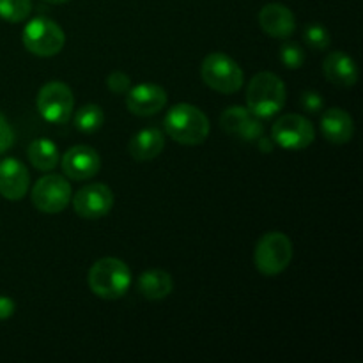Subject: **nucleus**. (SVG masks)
Here are the masks:
<instances>
[{
	"label": "nucleus",
	"instance_id": "1",
	"mask_svg": "<svg viewBox=\"0 0 363 363\" xmlns=\"http://www.w3.org/2000/svg\"><path fill=\"white\" fill-rule=\"evenodd\" d=\"M163 126L174 142L183 145L202 144L209 137V130H211L208 116L201 108L188 103L174 105L167 112Z\"/></svg>",
	"mask_w": 363,
	"mask_h": 363
},
{
	"label": "nucleus",
	"instance_id": "2",
	"mask_svg": "<svg viewBox=\"0 0 363 363\" xmlns=\"http://www.w3.org/2000/svg\"><path fill=\"white\" fill-rule=\"evenodd\" d=\"M286 84L272 71L257 73L247 87V108L259 119L277 116L286 105Z\"/></svg>",
	"mask_w": 363,
	"mask_h": 363
},
{
	"label": "nucleus",
	"instance_id": "3",
	"mask_svg": "<svg viewBox=\"0 0 363 363\" xmlns=\"http://www.w3.org/2000/svg\"><path fill=\"white\" fill-rule=\"evenodd\" d=\"M92 293L103 300H119L130 291L131 272L124 261L117 257H103L91 266L87 275Z\"/></svg>",
	"mask_w": 363,
	"mask_h": 363
},
{
	"label": "nucleus",
	"instance_id": "4",
	"mask_svg": "<svg viewBox=\"0 0 363 363\" xmlns=\"http://www.w3.org/2000/svg\"><path fill=\"white\" fill-rule=\"evenodd\" d=\"M293 241L284 233L273 230L264 234L255 245L254 262L259 273L264 277H277L289 268L293 261Z\"/></svg>",
	"mask_w": 363,
	"mask_h": 363
},
{
	"label": "nucleus",
	"instance_id": "5",
	"mask_svg": "<svg viewBox=\"0 0 363 363\" xmlns=\"http://www.w3.org/2000/svg\"><path fill=\"white\" fill-rule=\"evenodd\" d=\"M201 77L209 89L220 94H234L245 82L240 64L223 52H213L202 60Z\"/></svg>",
	"mask_w": 363,
	"mask_h": 363
},
{
	"label": "nucleus",
	"instance_id": "6",
	"mask_svg": "<svg viewBox=\"0 0 363 363\" xmlns=\"http://www.w3.org/2000/svg\"><path fill=\"white\" fill-rule=\"evenodd\" d=\"M21 41L32 55L55 57L66 45V34L57 21L39 16L25 25Z\"/></svg>",
	"mask_w": 363,
	"mask_h": 363
},
{
	"label": "nucleus",
	"instance_id": "7",
	"mask_svg": "<svg viewBox=\"0 0 363 363\" xmlns=\"http://www.w3.org/2000/svg\"><path fill=\"white\" fill-rule=\"evenodd\" d=\"M272 138L286 151H301L314 142L315 130L307 117L300 113H286L273 124Z\"/></svg>",
	"mask_w": 363,
	"mask_h": 363
},
{
	"label": "nucleus",
	"instance_id": "8",
	"mask_svg": "<svg viewBox=\"0 0 363 363\" xmlns=\"http://www.w3.org/2000/svg\"><path fill=\"white\" fill-rule=\"evenodd\" d=\"M35 105L43 119L52 124H64L69 121L74 108L73 91L62 82H48L39 91Z\"/></svg>",
	"mask_w": 363,
	"mask_h": 363
},
{
	"label": "nucleus",
	"instance_id": "9",
	"mask_svg": "<svg viewBox=\"0 0 363 363\" xmlns=\"http://www.w3.org/2000/svg\"><path fill=\"white\" fill-rule=\"evenodd\" d=\"M32 204L46 215L64 211L71 201V184L59 174L43 176L32 188Z\"/></svg>",
	"mask_w": 363,
	"mask_h": 363
},
{
	"label": "nucleus",
	"instance_id": "10",
	"mask_svg": "<svg viewBox=\"0 0 363 363\" xmlns=\"http://www.w3.org/2000/svg\"><path fill=\"white\" fill-rule=\"evenodd\" d=\"M113 208V194L106 184L91 183L82 186L73 197V209L85 220H98Z\"/></svg>",
	"mask_w": 363,
	"mask_h": 363
},
{
	"label": "nucleus",
	"instance_id": "11",
	"mask_svg": "<svg viewBox=\"0 0 363 363\" xmlns=\"http://www.w3.org/2000/svg\"><path fill=\"white\" fill-rule=\"evenodd\" d=\"M64 174L73 181H85L94 177L101 169V158L91 145H73L60 160Z\"/></svg>",
	"mask_w": 363,
	"mask_h": 363
},
{
	"label": "nucleus",
	"instance_id": "12",
	"mask_svg": "<svg viewBox=\"0 0 363 363\" xmlns=\"http://www.w3.org/2000/svg\"><path fill=\"white\" fill-rule=\"evenodd\" d=\"M220 126L223 128L225 133L245 142H255L261 135H264V126H262L261 119L245 106H229L220 116Z\"/></svg>",
	"mask_w": 363,
	"mask_h": 363
},
{
	"label": "nucleus",
	"instance_id": "13",
	"mask_svg": "<svg viewBox=\"0 0 363 363\" xmlns=\"http://www.w3.org/2000/svg\"><path fill=\"white\" fill-rule=\"evenodd\" d=\"M167 105V91L156 84H138L126 92V108L137 117H151Z\"/></svg>",
	"mask_w": 363,
	"mask_h": 363
},
{
	"label": "nucleus",
	"instance_id": "14",
	"mask_svg": "<svg viewBox=\"0 0 363 363\" xmlns=\"http://www.w3.org/2000/svg\"><path fill=\"white\" fill-rule=\"evenodd\" d=\"M30 176L20 160L4 158L0 162V195L7 201H21L27 195Z\"/></svg>",
	"mask_w": 363,
	"mask_h": 363
},
{
	"label": "nucleus",
	"instance_id": "15",
	"mask_svg": "<svg viewBox=\"0 0 363 363\" xmlns=\"http://www.w3.org/2000/svg\"><path fill=\"white\" fill-rule=\"evenodd\" d=\"M259 25L262 30L275 39H287L296 30V18L293 11L279 2L266 4L259 13Z\"/></svg>",
	"mask_w": 363,
	"mask_h": 363
},
{
	"label": "nucleus",
	"instance_id": "16",
	"mask_svg": "<svg viewBox=\"0 0 363 363\" xmlns=\"http://www.w3.org/2000/svg\"><path fill=\"white\" fill-rule=\"evenodd\" d=\"M323 73L330 84L344 89L353 87L360 77L354 59L344 53L342 50H337V52L326 55L325 62H323Z\"/></svg>",
	"mask_w": 363,
	"mask_h": 363
},
{
	"label": "nucleus",
	"instance_id": "17",
	"mask_svg": "<svg viewBox=\"0 0 363 363\" xmlns=\"http://www.w3.org/2000/svg\"><path fill=\"white\" fill-rule=\"evenodd\" d=\"M321 131L323 137L332 144H347L354 133L353 117L350 116V112L339 108V106L325 110L321 116Z\"/></svg>",
	"mask_w": 363,
	"mask_h": 363
},
{
	"label": "nucleus",
	"instance_id": "18",
	"mask_svg": "<svg viewBox=\"0 0 363 363\" xmlns=\"http://www.w3.org/2000/svg\"><path fill=\"white\" fill-rule=\"evenodd\" d=\"M165 149V135L158 128H144L131 137L128 151L137 162H151Z\"/></svg>",
	"mask_w": 363,
	"mask_h": 363
},
{
	"label": "nucleus",
	"instance_id": "19",
	"mask_svg": "<svg viewBox=\"0 0 363 363\" xmlns=\"http://www.w3.org/2000/svg\"><path fill=\"white\" fill-rule=\"evenodd\" d=\"M138 291L151 301L163 300L174 291V280L170 273L163 269H147L138 277Z\"/></svg>",
	"mask_w": 363,
	"mask_h": 363
},
{
	"label": "nucleus",
	"instance_id": "20",
	"mask_svg": "<svg viewBox=\"0 0 363 363\" xmlns=\"http://www.w3.org/2000/svg\"><path fill=\"white\" fill-rule=\"evenodd\" d=\"M27 156L34 169L41 170V172H50L59 163V147L55 142L48 140V138H38V140L30 142Z\"/></svg>",
	"mask_w": 363,
	"mask_h": 363
},
{
	"label": "nucleus",
	"instance_id": "21",
	"mask_svg": "<svg viewBox=\"0 0 363 363\" xmlns=\"http://www.w3.org/2000/svg\"><path fill=\"white\" fill-rule=\"evenodd\" d=\"M103 124H105V112L101 106L94 105V103L84 105L74 113V128L85 135L96 133L101 130Z\"/></svg>",
	"mask_w": 363,
	"mask_h": 363
},
{
	"label": "nucleus",
	"instance_id": "22",
	"mask_svg": "<svg viewBox=\"0 0 363 363\" xmlns=\"http://www.w3.org/2000/svg\"><path fill=\"white\" fill-rule=\"evenodd\" d=\"M32 13V0H0V18L9 23H20Z\"/></svg>",
	"mask_w": 363,
	"mask_h": 363
},
{
	"label": "nucleus",
	"instance_id": "23",
	"mask_svg": "<svg viewBox=\"0 0 363 363\" xmlns=\"http://www.w3.org/2000/svg\"><path fill=\"white\" fill-rule=\"evenodd\" d=\"M303 41L307 46L315 52H325L332 45V35H330L328 28L321 23H311L305 27L303 30Z\"/></svg>",
	"mask_w": 363,
	"mask_h": 363
},
{
	"label": "nucleus",
	"instance_id": "24",
	"mask_svg": "<svg viewBox=\"0 0 363 363\" xmlns=\"http://www.w3.org/2000/svg\"><path fill=\"white\" fill-rule=\"evenodd\" d=\"M280 62H282L287 69H300L305 64V50L294 41L284 43V45L280 46Z\"/></svg>",
	"mask_w": 363,
	"mask_h": 363
},
{
	"label": "nucleus",
	"instance_id": "25",
	"mask_svg": "<svg viewBox=\"0 0 363 363\" xmlns=\"http://www.w3.org/2000/svg\"><path fill=\"white\" fill-rule=\"evenodd\" d=\"M106 87L117 96L126 94L131 89V78L126 73H123V71H113V73L106 77Z\"/></svg>",
	"mask_w": 363,
	"mask_h": 363
},
{
	"label": "nucleus",
	"instance_id": "26",
	"mask_svg": "<svg viewBox=\"0 0 363 363\" xmlns=\"http://www.w3.org/2000/svg\"><path fill=\"white\" fill-rule=\"evenodd\" d=\"M301 106L303 110H307L308 113H319L325 106V99L319 94L318 91H305L300 98Z\"/></svg>",
	"mask_w": 363,
	"mask_h": 363
},
{
	"label": "nucleus",
	"instance_id": "27",
	"mask_svg": "<svg viewBox=\"0 0 363 363\" xmlns=\"http://www.w3.org/2000/svg\"><path fill=\"white\" fill-rule=\"evenodd\" d=\"M14 144V131L11 128V124L7 123L6 116L0 112V156L6 151H9V147H13Z\"/></svg>",
	"mask_w": 363,
	"mask_h": 363
},
{
	"label": "nucleus",
	"instance_id": "28",
	"mask_svg": "<svg viewBox=\"0 0 363 363\" xmlns=\"http://www.w3.org/2000/svg\"><path fill=\"white\" fill-rule=\"evenodd\" d=\"M14 311H16V305H14V301L7 296H0V321H6V319H9L11 315L14 314Z\"/></svg>",
	"mask_w": 363,
	"mask_h": 363
},
{
	"label": "nucleus",
	"instance_id": "29",
	"mask_svg": "<svg viewBox=\"0 0 363 363\" xmlns=\"http://www.w3.org/2000/svg\"><path fill=\"white\" fill-rule=\"evenodd\" d=\"M255 142H257L259 149H261L262 152H272L273 147H275V142H273V138L264 137V135H261V137H259Z\"/></svg>",
	"mask_w": 363,
	"mask_h": 363
},
{
	"label": "nucleus",
	"instance_id": "30",
	"mask_svg": "<svg viewBox=\"0 0 363 363\" xmlns=\"http://www.w3.org/2000/svg\"><path fill=\"white\" fill-rule=\"evenodd\" d=\"M45 2H48V4H66V2H69V0H45Z\"/></svg>",
	"mask_w": 363,
	"mask_h": 363
}]
</instances>
